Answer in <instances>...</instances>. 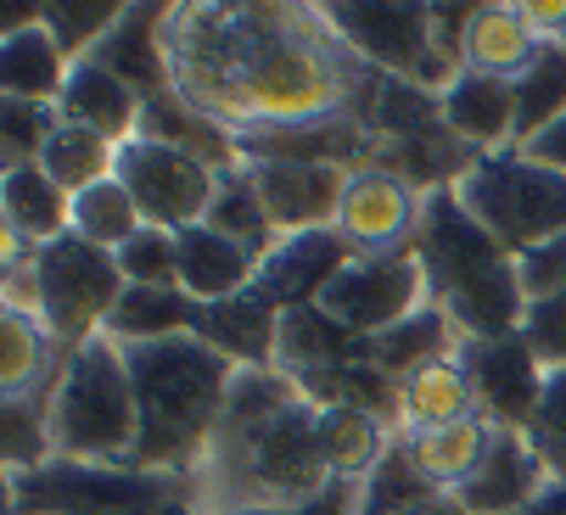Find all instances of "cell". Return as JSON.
<instances>
[{
    "mask_svg": "<svg viewBox=\"0 0 566 515\" xmlns=\"http://www.w3.org/2000/svg\"><path fill=\"white\" fill-rule=\"evenodd\" d=\"M522 286H527V303L566 292V235H555V241H544L538 252L522 258Z\"/></svg>",
    "mask_w": 566,
    "mask_h": 515,
    "instance_id": "43",
    "label": "cell"
},
{
    "mask_svg": "<svg viewBox=\"0 0 566 515\" xmlns=\"http://www.w3.org/2000/svg\"><path fill=\"white\" fill-rule=\"evenodd\" d=\"M489 432L494 425L482 420V414H471V420H454V425H438V432H403L410 438V449H416V460L432 471V482L443 487V493H454L476 465H482V454H489Z\"/></svg>",
    "mask_w": 566,
    "mask_h": 515,
    "instance_id": "34",
    "label": "cell"
},
{
    "mask_svg": "<svg viewBox=\"0 0 566 515\" xmlns=\"http://www.w3.org/2000/svg\"><path fill=\"white\" fill-rule=\"evenodd\" d=\"M354 258L359 252L348 246L343 230H297L259 264V286L275 297L281 314L286 308H308V303L326 297V286L354 264Z\"/></svg>",
    "mask_w": 566,
    "mask_h": 515,
    "instance_id": "17",
    "label": "cell"
},
{
    "mask_svg": "<svg viewBox=\"0 0 566 515\" xmlns=\"http://www.w3.org/2000/svg\"><path fill=\"white\" fill-rule=\"evenodd\" d=\"M460 325L443 314V308H416L410 319H398L392 330H381V336H365V354H370V365L381 370V376H392V381H403V376H416L421 365H432V359H449V354H460Z\"/></svg>",
    "mask_w": 566,
    "mask_h": 515,
    "instance_id": "26",
    "label": "cell"
},
{
    "mask_svg": "<svg viewBox=\"0 0 566 515\" xmlns=\"http://www.w3.org/2000/svg\"><path fill=\"white\" fill-rule=\"evenodd\" d=\"M416 258L432 292V308H443L460 336H516L527 325V286H522V258L476 224L454 186L427 191Z\"/></svg>",
    "mask_w": 566,
    "mask_h": 515,
    "instance_id": "4",
    "label": "cell"
},
{
    "mask_svg": "<svg viewBox=\"0 0 566 515\" xmlns=\"http://www.w3.org/2000/svg\"><path fill=\"white\" fill-rule=\"evenodd\" d=\"M40 168H45V175H51L67 197H78V191L113 180L118 146L102 140V135H91V129H78V124H56V135H51L45 151H40Z\"/></svg>",
    "mask_w": 566,
    "mask_h": 515,
    "instance_id": "33",
    "label": "cell"
},
{
    "mask_svg": "<svg viewBox=\"0 0 566 515\" xmlns=\"http://www.w3.org/2000/svg\"><path fill=\"white\" fill-rule=\"evenodd\" d=\"M140 230H146V219H140V208H135V197L124 191L118 175L73 197V235H85L91 246L124 252Z\"/></svg>",
    "mask_w": 566,
    "mask_h": 515,
    "instance_id": "35",
    "label": "cell"
},
{
    "mask_svg": "<svg viewBox=\"0 0 566 515\" xmlns=\"http://www.w3.org/2000/svg\"><path fill=\"white\" fill-rule=\"evenodd\" d=\"M538 34H533V23L522 18V7H476V18H471V34H465V67H476V73H494V78H522L527 73V62L538 56Z\"/></svg>",
    "mask_w": 566,
    "mask_h": 515,
    "instance_id": "28",
    "label": "cell"
},
{
    "mask_svg": "<svg viewBox=\"0 0 566 515\" xmlns=\"http://www.w3.org/2000/svg\"><path fill=\"white\" fill-rule=\"evenodd\" d=\"M164 23H169V7H124V18L85 56L102 62L107 73H118L140 102H157V96L175 91L169 51H164Z\"/></svg>",
    "mask_w": 566,
    "mask_h": 515,
    "instance_id": "18",
    "label": "cell"
},
{
    "mask_svg": "<svg viewBox=\"0 0 566 515\" xmlns=\"http://www.w3.org/2000/svg\"><path fill=\"white\" fill-rule=\"evenodd\" d=\"M248 168H253V186H259V197H264V208H270L281 235L337 230V213H343L354 168H337V162H286V157L248 162Z\"/></svg>",
    "mask_w": 566,
    "mask_h": 515,
    "instance_id": "14",
    "label": "cell"
},
{
    "mask_svg": "<svg viewBox=\"0 0 566 515\" xmlns=\"http://www.w3.org/2000/svg\"><path fill=\"white\" fill-rule=\"evenodd\" d=\"M191 319H197V297H186L180 286H124L102 336H113L118 348H135V341L191 336Z\"/></svg>",
    "mask_w": 566,
    "mask_h": 515,
    "instance_id": "29",
    "label": "cell"
},
{
    "mask_svg": "<svg viewBox=\"0 0 566 515\" xmlns=\"http://www.w3.org/2000/svg\"><path fill=\"white\" fill-rule=\"evenodd\" d=\"M56 113H62V124H78V129H91V135L124 146V140L140 135V113H146V102L129 91L118 73H107V67L91 62V56H78L73 73H67V84H62Z\"/></svg>",
    "mask_w": 566,
    "mask_h": 515,
    "instance_id": "19",
    "label": "cell"
},
{
    "mask_svg": "<svg viewBox=\"0 0 566 515\" xmlns=\"http://www.w3.org/2000/svg\"><path fill=\"white\" fill-rule=\"evenodd\" d=\"M438 498H449V493H443V487L432 482V471L416 460L410 438L392 432L387 454L376 460V471H370L365 487H359V509H354V515H416V509H427V504H438Z\"/></svg>",
    "mask_w": 566,
    "mask_h": 515,
    "instance_id": "27",
    "label": "cell"
},
{
    "mask_svg": "<svg viewBox=\"0 0 566 515\" xmlns=\"http://www.w3.org/2000/svg\"><path fill=\"white\" fill-rule=\"evenodd\" d=\"M511 91H516V146L511 151H522L533 135H544L555 118H566V45L544 40Z\"/></svg>",
    "mask_w": 566,
    "mask_h": 515,
    "instance_id": "32",
    "label": "cell"
},
{
    "mask_svg": "<svg viewBox=\"0 0 566 515\" xmlns=\"http://www.w3.org/2000/svg\"><path fill=\"white\" fill-rule=\"evenodd\" d=\"M259 264H264L259 252L219 235L213 224L180 230V292L197 303H224L235 292H248L259 281Z\"/></svg>",
    "mask_w": 566,
    "mask_h": 515,
    "instance_id": "21",
    "label": "cell"
},
{
    "mask_svg": "<svg viewBox=\"0 0 566 515\" xmlns=\"http://www.w3.org/2000/svg\"><path fill=\"white\" fill-rule=\"evenodd\" d=\"M516 515H566V482L555 476V482H549V487H544L533 504H522Z\"/></svg>",
    "mask_w": 566,
    "mask_h": 515,
    "instance_id": "46",
    "label": "cell"
},
{
    "mask_svg": "<svg viewBox=\"0 0 566 515\" xmlns=\"http://www.w3.org/2000/svg\"><path fill=\"white\" fill-rule=\"evenodd\" d=\"M124 18V7H113V0H91V7H62V0H45V7H40V23L56 34V45L73 56L78 45H85V51H96L102 45V34L113 29ZM78 62V56H73Z\"/></svg>",
    "mask_w": 566,
    "mask_h": 515,
    "instance_id": "39",
    "label": "cell"
},
{
    "mask_svg": "<svg viewBox=\"0 0 566 515\" xmlns=\"http://www.w3.org/2000/svg\"><path fill=\"white\" fill-rule=\"evenodd\" d=\"M124 365H129L135 414H140L129 471L197 476L213 443V425L230 403L235 365L197 336L135 341V348H124Z\"/></svg>",
    "mask_w": 566,
    "mask_h": 515,
    "instance_id": "3",
    "label": "cell"
},
{
    "mask_svg": "<svg viewBox=\"0 0 566 515\" xmlns=\"http://www.w3.org/2000/svg\"><path fill=\"white\" fill-rule=\"evenodd\" d=\"M560 45H566V34H560Z\"/></svg>",
    "mask_w": 566,
    "mask_h": 515,
    "instance_id": "48",
    "label": "cell"
},
{
    "mask_svg": "<svg viewBox=\"0 0 566 515\" xmlns=\"http://www.w3.org/2000/svg\"><path fill=\"white\" fill-rule=\"evenodd\" d=\"M421 202H427V197H416V186L398 180L392 168H354L348 197H343V213H337V230L348 235V246H354L359 258L416 246Z\"/></svg>",
    "mask_w": 566,
    "mask_h": 515,
    "instance_id": "13",
    "label": "cell"
},
{
    "mask_svg": "<svg viewBox=\"0 0 566 515\" xmlns=\"http://www.w3.org/2000/svg\"><path fill=\"white\" fill-rule=\"evenodd\" d=\"M135 432H140V414H135L124 348L113 336H96L78 354H67L56 370L51 449L56 460H78V465H129Z\"/></svg>",
    "mask_w": 566,
    "mask_h": 515,
    "instance_id": "5",
    "label": "cell"
},
{
    "mask_svg": "<svg viewBox=\"0 0 566 515\" xmlns=\"http://www.w3.org/2000/svg\"><path fill=\"white\" fill-rule=\"evenodd\" d=\"M12 281H29L18 297V308H34L45 319V330L62 341V354H78L85 341H96L124 297V270H118V252L107 246H91L85 235H56L51 246H34L29 252V270L23 258H7Z\"/></svg>",
    "mask_w": 566,
    "mask_h": 515,
    "instance_id": "6",
    "label": "cell"
},
{
    "mask_svg": "<svg viewBox=\"0 0 566 515\" xmlns=\"http://www.w3.org/2000/svg\"><path fill=\"white\" fill-rule=\"evenodd\" d=\"M0 202H7V246H51L56 235L73 230V197L45 175L40 162H23V168H7V191H0Z\"/></svg>",
    "mask_w": 566,
    "mask_h": 515,
    "instance_id": "23",
    "label": "cell"
},
{
    "mask_svg": "<svg viewBox=\"0 0 566 515\" xmlns=\"http://www.w3.org/2000/svg\"><path fill=\"white\" fill-rule=\"evenodd\" d=\"M62 113L45 102H0V129H7V168L40 162L45 140L56 135Z\"/></svg>",
    "mask_w": 566,
    "mask_h": 515,
    "instance_id": "40",
    "label": "cell"
},
{
    "mask_svg": "<svg viewBox=\"0 0 566 515\" xmlns=\"http://www.w3.org/2000/svg\"><path fill=\"white\" fill-rule=\"evenodd\" d=\"M460 365H465L476 414L489 425H505V432H527L538 414V398H544V381H549V365L527 348V336L522 330L516 336H465Z\"/></svg>",
    "mask_w": 566,
    "mask_h": 515,
    "instance_id": "12",
    "label": "cell"
},
{
    "mask_svg": "<svg viewBox=\"0 0 566 515\" xmlns=\"http://www.w3.org/2000/svg\"><path fill=\"white\" fill-rule=\"evenodd\" d=\"M427 275H421V258L416 246H398V252H370L354 258V264L326 286L319 308H326L337 325H348L354 336H381L398 319H410L421 308Z\"/></svg>",
    "mask_w": 566,
    "mask_h": 515,
    "instance_id": "11",
    "label": "cell"
},
{
    "mask_svg": "<svg viewBox=\"0 0 566 515\" xmlns=\"http://www.w3.org/2000/svg\"><path fill=\"white\" fill-rule=\"evenodd\" d=\"M140 135L146 140H164V146H175V151H186V157H197V162H208L213 175H224V168H241V146H235V135L219 124V118H208V113H197L186 96H157V102H146V113H140Z\"/></svg>",
    "mask_w": 566,
    "mask_h": 515,
    "instance_id": "25",
    "label": "cell"
},
{
    "mask_svg": "<svg viewBox=\"0 0 566 515\" xmlns=\"http://www.w3.org/2000/svg\"><path fill=\"white\" fill-rule=\"evenodd\" d=\"M113 175L135 197L140 219L157 224V230H191V224H202L208 208H213V191H219V175L208 162H197V157H186V151H175L164 140H146V135L118 146V168H113Z\"/></svg>",
    "mask_w": 566,
    "mask_h": 515,
    "instance_id": "10",
    "label": "cell"
},
{
    "mask_svg": "<svg viewBox=\"0 0 566 515\" xmlns=\"http://www.w3.org/2000/svg\"><path fill=\"white\" fill-rule=\"evenodd\" d=\"M45 460H56V449H51V403H40L29 392H12L7 398V465L34 471Z\"/></svg>",
    "mask_w": 566,
    "mask_h": 515,
    "instance_id": "37",
    "label": "cell"
},
{
    "mask_svg": "<svg viewBox=\"0 0 566 515\" xmlns=\"http://www.w3.org/2000/svg\"><path fill=\"white\" fill-rule=\"evenodd\" d=\"M118 270H124L129 286H180V230L146 224V230L118 252Z\"/></svg>",
    "mask_w": 566,
    "mask_h": 515,
    "instance_id": "38",
    "label": "cell"
},
{
    "mask_svg": "<svg viewBox=\"0 0 566 515\" xmlns=\"http://www.w3.org/2000/svg\"><path fill=\"white\" fill-rule=\"evenodd\" d=\"M476 224H489L516 258L566 235V175L522 151H482L454 186Z\"/></svg>",
    "mask_w": 566,
    "mask_h": 515,
    "instance_id": "8",
    "label": "cell"
},
{
    "mask_svg": "<svg viewBox=\"0 0 566 515\" xmlns=\"http://www.w3.org/2000/svg\"><path fill=\"white\" fill-rule=\"evenodd\" d=\"M522 336H527V348H533L549 370L566 365V292L527 303V325H522Z\"/></svg>",
    "mask_w": 566,
    "mask_h": 515,
    "instance_id": "42",
    "label": "cell"
},
{
    "mask_svg": "<svg viewBox=\"0 0 566 515\" xmlns=\"http://www.w3.org/2000/svg\"><path fill=\"white\" fill-rule=\"evenodd\" d=\"M7 515H197L191 476H157L129 465L45 460L7 471Z\"/></svg>",
    "mask_w": 566,
    "mask_h": 515,
    "instance_id": "7",
    "label": "cell"
},
{
    "mask_svg": "<svg viewBox=\"0 0 566 515\" xmlns=\"http://www.w3.org/2000/svg\"><path fill=\"white\" fill-rule=\"evenodd\" d=\"M337 476L319 443V403L281 370H235L230 403L197 465V515L292 509L319 498Z\"/></svg>",
    "mask_w": 566,
    "mask_h": 515,
    "instance_id": "2",
    "label": "cell"
},
{
    "mask_svg": "<svg viewBox=\"0 0 566 515\" xmlns=\"http://www.w3.org/2000/svg\"><path fill=\"white\" fill-rule=\"evenodd\" d=\"M67 73H73V56L56 45V34L40 18L23 29H7V40H0V91H7V102L56 107Z\"/></svg>",
    "mask_w": 566,
    "mask_h": 515,
    "instance_id": "22",
    "label": "cell"
},
{
    "mask_svg": "<svg viewBox=\"0 0 566 515\" xmlns=\"http://www.w3.org/2000/svg\"><path fill=\"white\" fill-rule=\"evenodd\" d=\"M175 96L248 129L332 118L348 78L292 7H186L164 23Z\"/></svg>",
    "mask_w": 566,
    "mask_h": 515,
    "instance_id": "1",
    "label": "cell"
},
{
    "mask_svg": "<svg viewBox=\"0 0 566 515\" xmlns=\"http://www.w3.org/2000/svg\"><path fill=\"white\" fill-rule=\"evenodd\" d=\"M359 509V498H354V482H332L319 498H308V504H292V509H230V515H354Z\"/></svg>",
    "mask_w": 566,
    "mask_h": 515,
    "instance_id": "44",
    "label": "cell"
},
{
    "mask_svg": "<svg viewBox=\"0 0 566 515\" xmlns=\"http://www.w3.org/2000/svg\"><path fill=\"white\" fill-rule=\"evenodd\" d=\"M522 157H533V162H549V168H560V175H566V118H555L544 135H533V140L522 146Z\"/></svg>",
    "mask_w": 566,
    "mask_h": 515,
    "instance_id": "45",
    "label": "cell"
},
{
    "mask_svg": "<svg viewBox=\"0 0 566 515\" xmlns=\"http://www.w3.org/2000/svg\"><path fill=\"white\" fill-rule=\"evenodd\" d=\"M527 443L538 449V460L549 465V476L566 482V365H555L549 381H544L538 414H533V425H527Z\"/></svg>",
    "mask_w": 566,
    "mask_h": 515,
    "instance_id": "41",
    "label": "cell"
},
{
    "mask_svg": "<svg viewBox=\"0 0 566 515\" xmlns=\"http://www.w3.org/2000/svg\"><path fill=\"white\" fill-rule=\"evenodd\" d=\"M191 336L208 341L213 354H224L235 370H275V354H281V308L253 281L248 292H235L224 303H197Z\"/></svg>",
    "mask_w": 566,
    "mask_h": 515,
    "instance_id": "15",
    "label": "cell"
},
{
    "mask_svg": "<svg viewBox=\"0 0 566 515\" xmlns=\"http://www.w3.org/2000/svg\"><path fill=\"white\" fill-rule=\"evenodd\" d=\"M549 465L538 460V449L527 443V432H505L494 425L489 432V454L482 465L454 487V498L471 509V515H516L522 504H533L544 487H549Z\"/></svg>",
    "mask_w": 566,
    "mask_h": 515,
    "instance_id": "16",
    "label": "cell"
},
{
    "mask_svg": "<svg viewBox=\"0 0 566 515\" xmlns=\"http://www.w3.org/2000/svg\"><path fill=\"white\" fill-rule=\"evenodd\" d=\"M326 29L354 45L365 62H376L381 73L421 84V91H449L454 62L438 45V12L416 7V0H343V7H319Z\"/></svg>",
    "mask_w": 566,
    "mask_h": 515,
    "instance_id": "9",
    "label": "cell"
},
{
    "mask_svg": "<svg viewBox=\"0 0 566 515\" xmlns=\"http://www.w3.org/2000/svg\"><path fill=\"white\" fill-rule=\"evenodd\" d=\"M471 414H476V398H471L460 354L432 359L416 376L398 381V432L416 438V432H438V425H454V420H471Z\"/></svg>",
    "mask_w": 566,
    "mask_h": 515,
    "instance_id": "24",
    "label": "cell"
},
{
    "mask_svg": "<svg viewBox=\"0 0 566 515\" xmlns=\"http://www.w3.org/2000/svg\"><path fill=\"white\" fill-rule=\"evenodd\" d=\"M202 224H213L219 235L241 241V246L259 252V258H270V252L286 241V235L275 230V219H270L259 186H253V168H248V162H241V168H224V175H219V191H213V208H208Z\"/></svg>",
    "mask_w": 566,
    "mask_h": 515,
    "instance_id": "30",
    "label": "cell"
},
{
    "mask_svg": "<svg viewBox=\"0 0 566 515\" xmlns=\"http://www.w3.org/2000/svg\"><path fill=\"white\" fill-rule=\"evenodd\" d=\"M438 113L465 146H489V151L516 146V91H511V78L460 67L449 78V91L438 96Z\"/></svg>",
    "mask_w": 566,
    "mask_h": 515,
    "instance_id": "20",
    "label": "cell"
},
{
    "mask_svg": "<svg viewBox=\"0 0 566 515\" xmlns=\"http://www.w3.org/2000/svg\"><path fill=\"white\" fill-rule=\"evenodd\" d=\"M416 515H471V509L449 493V498H438V504H427V509H416Z\"/></svg>",
    "mask_w": 566,
    "mask_h": 515,
    "instance_id": "47",
    "label": "cell"
},
{
    "mask_svg": "<svg viewBox=\"0 0 566 515\" xmlns=\"http://www.w3.org/2000/svg\"><path fill=\"white\" fill-rule=\"evenodd\" d=\"M51 348H62V341L45 330V319H40L34 308L7 303V354H0V381H7V398H12V392H29V387L45 376Z\"/></svg>",
    "mask_w": 566,
    "mask_h": 515,
    "instance_id": "36",
    "label": "cell"
},
{
    "mask_svg": "<svg viewBox=\"0 0 566 515\" xmlns=\"http://www.w3.org/2000/svg\"><path fill=\"white\" fill-rule=\"evenodd\" d=\"M319 443H326L332 476L354 482V476H370V471H376V460L387 454L392 432H387V420H376V414H365V409L332 403V409H319Z\"/></svg>",
    "mask_w": 566,
    "mask_h": 515,
    "instance_id": "31",
    "label": "cell"
}]
</instances>
